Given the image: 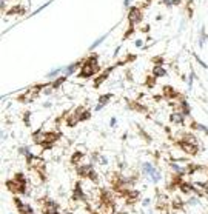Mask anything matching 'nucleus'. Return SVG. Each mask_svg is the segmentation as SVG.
Returning a JSON list of instances; mask_svg holds the SVG:
<instances>
[{"label": "nucleus", "instance_id": "obj_1", "mask_svg": "<svg viewBox=\"0 0 208 214\" xmlns=\"http://www.w3.org/2000/svg\"><path fill=\"white\" fill-rule=\"evenodd\" d=\"M60 139V133L57 131H36L32 134V140L36 145H40L43 148H51L52 143Z\"/></svg>", "mask_w": 208, "mask_h": 214}, {"label": "nucleus", "instance_id": "obj_2", "mask_svg": "<svg viewBox=\"0 0 208 214\" xmlns=\"http://www.w3.org/2000/svg\"><path fill=\"white\" fill-rule=\"evenodd\" d=\"M97 71H99V57H97V54H91L83 62L79 76L82 77V79H88V77L94 76Z\"/></svg>", "mask_w": 208, "mask_h": 214}, {"label": "nucleus", "instance_id": "obj_3", "mask_svg": "<svg viewBox=\"0 0 208 214\" xmlns=\"http://www.w3.org/2000/svg\"><path fill=\"white\" fill-rule=\"evenodd\" d=\"M177 146L180 148L183 153H187L190 156H194L196 153H197V140H196V137L193 134H190V133L183 134L182 137L179 139Z\"/></svg>", "mask_w": 208, "mask_h": 214}, {"label": "nucleus", "instance_id": "obj_4", "mask_svg": "<svg viewBox=\"0 0 208 214\" xmlns=\"http://www.w3.org/2000/svg\"><path fill=\"white\" fill-rule=\"evenodd\" d=\"M6 186L8 190L11 193H14V194H25L26 193V177L25 174H22V172H19V174L14 176L13 180H8L6 182Z\"/></svg>", "mask_w": 208, "mask_h": 214}, {"label": "nucleus", "instance_id": "obj_5", "mask_svg": "<svg viewBox=\"0 0 208 214\" xmlns=\"http://www.w3.org/2000/svg\"><path fill=\"white\" fill-rule=\"evenodd\" d=\"M142 172H144V176H146V177L154 183H157V182L162 180V171L156 170L151 162H144L142 163Z\"/></svg>", "mask_w": 208, "mask_h": 214}, {"label": "nucleus", "instance_id": "obj_6", "mask_svg": "<svg viewBox=\"0 0 208 214\" xmlns=\"http://www.w3.org/2000/svg\"><path fill=\"white\" fill-rule=\"evenodd\" d=\"M43 88H46V85H36V86H32V88H30L26 93L22 94V97H19V100L23 102V103H28V102L34 100V99L39 96L40 89H43Z\"/></svg>", "mask_w": 208, "mask_h": 214}, {"label": "nucleus", "instance_id": "obj_7", "mask_svg": "<svg viewBox=\"0 0 208 214\" xmlns=\"http://www.w3.org/2000/svg\"><path fill=\"white\" fill-rule=\"evenodd\" d=\"M74 200H80V202H88V194L85 193L83 190V186H82V183H76V186H74Z\"/></svg>", "mask_w": 208, "mask_h": 214}, {"label": "nucleus", "instance_id": "obj_8", "mask_svg": "<svg viewBox=\"0 0 208 214\" xmlns=\"http://www.w3.org/2000/svg\"><path fill=\"white\" fill-rule=\"evenodd\" d=\"M40 203L43 205L45 214H46V213H50V211H59V209H60L59 203H57V202H54V200H52V199H50V197H46V199L40 200Z\"/></svg>", "mask_w": 208, "mask_h": 214}, {"label": "nucleus", "instance_id": "obj_9", "mask_svg": "<svg viewBox=\"0 0 208 214\" xmlns=\"http://www.w3.org/2000/svg\"><path fill=\"white\" fill-rule=\"evenodd\" d=\"M142 19V14H140V8L134 6V8H129V12H128V20L129 23L134 25V23H139Z\"/></svg>", "mask_w": 208, "mask_h": 214}, {"label": "nucleus", "instance_id": "obj_10", "mask_svg": "<svg viewBox=\"0 0 208 214\" xmlns=\"http://www.w3.org/2000/svg\"><path fill=\"white\" fill-rule=\"evenodd\" d=\"M170 120L173 122L174 125H183V123H185V116H183L180 111H176V113L171 114Z\"/></svg>", "mask_w": 208, "mask_h": 214}, {"label": "nucleus", "instance_id": "obj_11", "mask_svg": "<svg viewBox=\"0 0 208 214\" xmlns=\"http://www.w3.org/2000/svg\"><path fill=\"white\" fill-rule=\"evenodd\" d=\"M80 65H83V62L82 60H79V62H74V63H71V65H68V66H65L62 68V71H63V76H69V74H72L76 71L77 68L80 66Z\"/></svg>", "mask_w": 208, "mask_h": 214}, {"label": "nucleus", "instance_id": "obj_12", "mask_svg": "<svg viewBox=\"0 0 208 214\" xmlns=\"http://www.w3.org/2000/svg\"><path fill=\"white\" fill-rule=\"evenodd\" d=\"M85 160V154L82 153V151H76V153H72V156H71V162L74 163V165H82V163H85L83 162Z\"/></svg>", "mask_w": 208, "mask_h": 214}, {"label": "nucleus", "instance_id": "obj_13", "mask_svg": "<svg viewBox=\"0 0 208 214\" xmlns=\"http://www.w3.org/2000/svg\"><path fill=\"white\" fill-rule=\"evenodd\" d=\"M111 97H113V94H103V96H100V97H99V103H97V106H96L94 109H96V111H100L109 100H111Z\"/></svg>", "mask_w": 208, "mask_h": 214}, {"label": "nucleus", "instance_id": "obj_14", "mask_svg": "<svg viewBox=\"0 0 208 214\" xmlns=\"http://www.w3.org/2000/svg\"><path fill=\"white\" fill-rule=\"evenodd\" d=\"M177 108L185 117H190V105H188V102H187V100H183V99H182L180 103L177 105Z\"/></svg>", "mask_w": 208, "mask_h": 214}, {"label": "nucleus", "instance_id": "obj_15", "mask_svg": "<svg viewBox=\"0 0 208 214\" xmlns=\"http://www.w3.org/2000/svg\"><path fill=\"white\" fill-rule=\"evenodd\" d=\"M113 69H114V66H113V68H108L107 71H103V74H102V76H99V77H97V79H96V82H94V86H96V88H97V86H100V85L103 83L105 80H107V77L109 76V72H111Z\"/></svg>", "mask_w": 208, "mask_h": 214}, {"label": "nucleus", "instance_id": "obj_16", "mask_svg": "<svg viewBox=\"0 0 208 214\" xmlns=\"http://www.w3.org/2000/svg\"><path fill=\"white\" fill-rule=\"evenodd\" d=\"M164 94H165V97H168V99H177L179 97V94L174 91L171 86H165V88H164Z\"/></svg>", "mask_w": 208, "mask_h": 214}, {"label": "nucleus", "instance_id": "obj_17", "mask_svg": "<svg viewBox=\"0 0 208 214\" xmlns=\"http://www.w3.org/2000/svg\"><path fill=\"white\" fill-rule=\"evenodd\" d=\"M153 76L156 77H160V76H166V71H165V68L162 66V65H156L154 66V69H153Z\"/></svg>", "mask_w": 208, "mask_h": 214}, {"label": "nucleus", "instance_id": "obj_18", "mask_svg": "<svg viewBox=\"0 0 208 214\" xmlns=\"http://www.w3.org/2000/svg\"><path fill=\"white\" fill-rule=\"evenodd\" d=\"M201 203V199H199V196H190L188 199L185 200V205H188V207H196V205Z\"/></svg>", "mask_w": 208, "mask_h": 214}, {"label": "nucleus", "instance_id": "obj_19", "mask_svg": "<svg viewBox=\"0 0 208 214\" xmlns=\"http://www.w3.org/2000/svg\"><path fill=\"white\" fill-rule=\"evenodd\" d=\"M13 14H25V8L23 6H13L6 11V15H13Z\"/></svg>", "mask_w": 208, "mask_h": 214}, {"label": "nucleus", "instance_id": "obj_20", "mask_svg": "<svg viewBox=\"0 0 208 214\" xmlns=\"http://www.w3.org/2000/svg\"><path fill=\"white\" fill-rule=\"evenodd\" d=\"M193 128L194 129H197V131H202L203 134H207L208 136V126L205 125H202V123H197V122H193Z\"/></svg>", "mask_w": 208, "mask_h": 214}, {"label": "nucleus", "instance_id": "obj_21", "mask_svg": "<svg viewBox=\"0 0 208 214\" xmlns=\"http://www.w3.org/2000/svg\"><path fill=\"white\" fill-rule=\"evenodd\" d=\"M66 80V76H63V77H59V79H56L54 80V83H51V86H52V89H57L60 85L63 83V82Z\"/></svg>", "mask_w": 208, "mask_h": 214}, {"label": "nucleus", "instance_id": "obj_22", "mask_svg": "<svg viewBox=\"0 0 208 214\" xmlns=\"http://www.w3.org/2000/svg\"><path fill=\"white\" fill-rule=\"evenodd\" d=\"M60 71H62V68H57V69H52V71H50L46 74V77L48 79H54V77H57L60 74Z\"/></svg>", "mask_w": 208, "mask_h": 214}, {"label": "nucleus", "instance_id": "obj_23", "mask_svg": "<svg viewBox=\"0 0 208 214\" xmlns=\"http://www.w3.org/2000/svg\"><path fill=\"white\" fill-rule=\"evenodd\" d=\"M105 39H107V34H103V36H102V37H100V39H97V40H96V42H94V43H93V46H91V48H96V46H99V45H100L102 42H103V40H105Z\"/></svg>", "mask_w": 208, "mask_h": 214}, {"label": "nucleus", "instance_id": "obj_24", "mask_svg": "<svg viewBox=\"0 0 208 214\" xmlns=\"http://www.w3.org/2000/svg\"><path fill=\"white\" fill-rule=\"evenodd\" d=\"M154 82H156V77H151V79H150V77H148V79H146V86H153L154 85Z\"/></svg>", "mask_w": 208, "mask_h": 214}, {"label": "nucleus", "instance_id": "obj_25", "mask_svg": "<svg viewBox=\"0 0 208 214\" xmlns=\"http://www.w3.org/2000/svg\"><path fill=\"white\" fill-rule=\"evenodd\" d=\"M194 72H191L190 74V77H188V86H190V88H191V86H193V80H194Z\"/></svg>", "mask_w": 208, "mask_h": 214}, {"label": "nucleus", "instance_id": "obj_26", "mask_svg": "<svg viewBox=\"0 0 208 214\" xmlns=\"http://www.w3.org/2000/svg\"><path fill=\"white\" fill-rule=\"evenodd\" d=\"M154 63H156V65H162V63H164V59H162V57H154Z\"/></svg>", "mask_w": 208, "mask_h": 214}, {"label": "nucleus", "instance_id": "obj_27", "mask_svg": "<svg viewBox=\"0 0 208 214\" xmlns=\"http://www.w3.org/2000/svg\"><path fill=\"white\" fill-rule=\"evenodd\" d=\"M150 203H151V199H150V197H146V199L142 200V205H144V207H148Z\"/></svg>", "mask_w": 208, "mask_h": 214}, {"label": "nucleus", "instance_id": "obj_28", "mask_svg": "<svg viewBox=\"0 0 208 214\" xmlns=\"http://www.w3.org/2000/svg\"><path fill=\"white\" fill-rule=\"evenodd\" d=\"M196 60H197V63H199V65H201V66H203V68H208V66H207V63H205V62H202V60H201V59H199V57H197V56H196Z\"/></svg>", "mask_w": 208, "mask_h": 214}, {"label": "nucleus", "instance_id": "obj_29", "mask_svg": "<svg viewBox=\"0 0 208 214\" xmlns=\"http://www.w3.org/2000/svg\"><path fill=\"white\" fill-rule=\"evenodd\" d=\"M109 125H111L113 128H114V126L117 125V119H116V117H111V122H109Z\"/></svg>", "mask_w": 208, "mask_h": 214}, {"label": "nucleus", "instance_id": "obj_30", "mask_svg": "<svg viewBox=\"0 0 208 214\" xmlns=\"http://www.w3.org/2000/svg\"><path fill=\"white\" fill-rule=\"evenodd\" d=\"M142 45H144V42H142V40H137V42H136V46H137V48H142Z\"/></svg>", "mask_w": 208, "mask_h": 214}, {"label": "nucleus", "instance_id": "obj_31", "mask_svg": "<svg viewBox=\"0 0 208 214\" xmlns=\"http://www.w3.org/2000/svg\"><path fill=\"white\" fill-rule=\"evenodd\" d=\"M123 5H125V6H128V5H129V0H125V2H123Z\"/></svg>", "mask_w": 208, "mask_h": 214}, {"label": "nucleus", "instance_id": "obj_32", "mask_svg": "<svg viewBox=\"0 0 208 214\" xmlns=\"http://www.w3.org/2000/svg\"><path fill=\"white\" fill-rule=\"evenodd\" d=\"M146 214H153V213H146Z\"/></svg>", "mask_w": 208, "mask_h": 214}, {"label": "nucleus", "instance_id": "obj_33", "mask_svg": "<svg viewBox=\"0 0 208 214\" xmlns=\"http://www.w3.org/2000/svg\"><path fill=\"white\" fill-rule=\"evenodd\" d=\"M148 2H151V0H148Z\"/></svg>", "mask_w": 208, "mask_h": 214}, {"label": "nucleus", "instance_id": "obj_34", "mask_svg": "<svg viewBox=\"0 0 208 214\" xmlns=\"http://www.w3.org/2000/svg\"><path fill=\"white\" fill-rule=\"evenodd\" d=\"M9 214H13V213H9Z\"/></svg>", "mask_w": 208, "mask_h": 214}, {"label": "nucleus", "instance_id": "obj_35", "mask_svg": "<svg viewBox=\"0 0 208 214\" xmlns=\"http://www.w3.org/2000/svg\"><path fill=\"white\" fill-rule=\"evenodd\" d=\"M173 214H176V213H173Z\"/></svg>", "mask_w": 208, "mask_h": 214}]
</instances>
